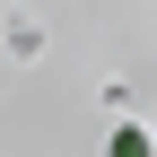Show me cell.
<instances>
[{"label":"cell","mask_w":157,"mask_h":157,"mask_svg":"<svg viewBox=\"0 0 157 157\" xmlns=\"http://www.w3.org/2000/svg\"><path fill=\"white\" fill-rule=\"evenodd\" d=\"M105 157H157V140H148L140 122H122V131H113V140H105Z\"/></svg>","instance_id":"obj_1"}]
</instances>
